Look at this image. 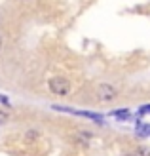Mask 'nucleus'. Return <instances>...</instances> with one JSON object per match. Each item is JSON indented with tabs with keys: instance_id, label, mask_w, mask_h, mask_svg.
I'll return each instance as SVG.
<instances>
[{
	"instance_id": "f257e3e1",
	"label": "nucleus",
	"mask_w": 150,
	"mask_h": 156,
	"mask_svg": "<svg viewBox=\"0 0 150 156\" xmlns=\"http://www.w3.org/2000/svg\"><path fill=\"white\" fill-rule=\"evenodd\" d=\"M50 91L55 95H68L70 93V82L63 76H53L50 80Z\"/></svg>"
},
{
	"instance_id": "f03ea898",
	"label": "nucleus",
	"mask_w": 150,
	"mask_h": 156,
	"mask_svg": "<svg viewBox=\"0 0 150 156\" xmlns=\"http://www.w3.org/2000/svg\"><path fill=\"white\" fill-rule=\"evenodd\" d=\"M116 95H118V91H116L114 86H110V84H101L97 88V97L101 101H112Z\"/></svg>"
},
{
	"instance_id": "7ed1b4c3",
	"label": "nucleus",
	"mask_w": 150,
	"mask_h": 156,
	"mask_svg": "<svg viewBox=\"0 0 150 156\" xmlns=\"http://www.w3.org/2000/svg\"><path fill=\"white\" fill-rule=\"evenodd\" d=\"M55 111H63V112H70V114H76V116H85V118H91L95 122H101L103 116L97 112H88V111H76V108H65V107H59V105H53Z\"/></svg>"
},
{
	"instance_id": "20e7f679",
	"label": "nucleus",
	"mask_w": 150,
	"mask_h": 156,
	"mask_svg": "<svg viewBox=\"0 0 150 156\" xmlns=\"http://www.w3.org/2000/svg\"><path fill=\"white\" fill-rule=\"evenodd\" d=\"M112 116H116V118H120V120H129V111H114Z\"/></svg>"
},
{
	"instance_id": "39448f33",
	"label": "nucleus",
	"mask_w": 150,
	"mask_h": 156,
	"mask_svg": "<svg viewBox=\"0 0 150 156\" xmlns=\"http://www.w3.org/2000/svg\"><path fill=\"white\" fill-rule=\"evenodd\" d=\"M137 156H150V151L148 149H145V147H141V149H137V152H135Z\"/></svg>"
},
{
	"instance_id": "423d86ee",
	"label": "nucleus",
	"mask_w": 150,
	"mask_h": 156,
	"mask_svg": "<svg viewBox=\"0 0 150 156\" xmlns=\"http://www.w3.org/2000/svg\"><path fill=\"white\" fill-rule=\"evenodd\" d=\"M0 103L6 105V107H12V105H10V99H8L6 95H0Z\"/></svg>"
},
{
	"instance_id": "0eeeda50",
	"label": "nucleus",
	"mask_w": 150,
	"mask_h": 156,
	"mask_svg": "<svg viewBox=\"0 0 150 156\" xmlns=\"http://www.w3.org/2000/svg\"><path fill=\"white\" fill-rule=\"evenodd\" d=\"M146 112H150V105H146V107L141 108V114H146Z\"/></svg>"
},
{
	"instance_id": "6e6552de",
	"label": "nucleus",
	"mask_w": 150,
	"mask_h": 156,
	"mask_svg": "<svg viewBox=\"0 0 150 156\" xmlns=\"http://www.w3.org/2000/svg\"><path fill=\"white\" fill-rule=\"evenodd\" d=\"M6 118H8V116H6L2 111H0V124H4V122H6Z\"/></svg>"
},
{
	"instance_id": "1a4fd4ad",
	"label": "nucleus",
	"mask_w": 150,
	"mask_h": 156,
	"mask_svg": "<svg viewBox=\"0 0 150 156\" xmlns=\"http://www.w3.org/2000/svg\"><path fill=\"white\" fill-rule=\"evenodd\" d=\"M0 48H2V38H0Z\"/></svg>"
},
{
	"instance_id": "9d476101",
	"label": "nucleus",
	"mask_w": 150,
	"mask_h": 156,
	"mask_svg": "<svg viewBox=\"0 0 150 156\" xmlns=\"http://www.w3.org/2000/svg\"><path fill=\"white\" fill-rule=\"evenodd\" d=\"M127 156H137V154H127Z\"/></svg>"
}]
</instances>
